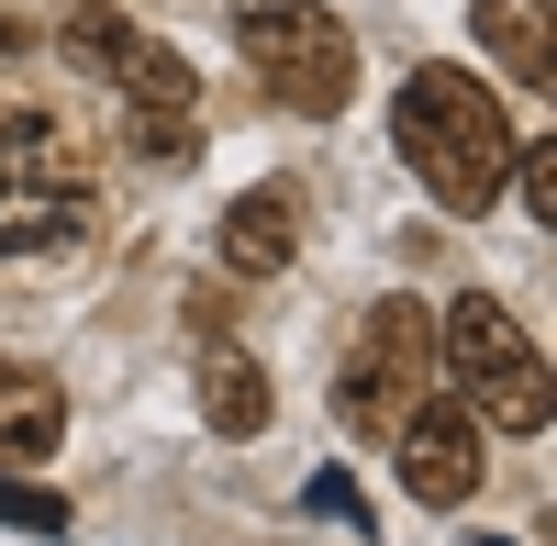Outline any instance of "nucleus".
<instances>
[{
  "instance_id": "1",
  "label": "nucleus",
  "mask_w": 557,
  "mask_h": 546,
  "mask_svg": "<svg viewBox=\"0 0 557 546\" xmlns=\"http://www.w3.org/2000/svg\"><path fill=\"white\" fill-rule=\"evenodd\" d=\"M391 146L401 167L424 178V201L480 223L502 190H513V112H502V89H480V67H412L391 89Z\"/></svg>"
},
{
  "instance_id": "2",
  "label": "nucleus",
  "mask_w": 557,
  "mask_h": 546,
  "mask_svg": "<svg viewBox=\"0 0 557 546\" xmlns=\"http://www.w3.org/2000/svg\"><path fill=\"white\" fill-rule=\"evenodd\" d=\"M101 178H89L78 134L34 101H0V268H45L89 235Z\"/></svg>"
},
{
  "instance_id": "3",
  "label": "nucleus",
  "mask_w": 557,
  "mask_h": 546,
  "mask_svg": "<svg viewBox=\"0 0 557 546\" xmlns=\"http://www.w3.org/2000/svg\"><path fill=\"white\" fill-rule=\"evenodd\" d=\"M435 380H457L480 435H535L546 424V357H535V335L491 290H457L435 312Z\"/></svg>"
},
{
  "instance_id": "4",
  "label": "nucleus",
  "mask_w": 557,
  "mask_h": 546,
  "mask_svg": "<svg viewBox=\"0 0 557 546\" xmlns=\"http://www.w3.org/2000/svg\"><path fill=\"white\" fill-rule=\"evenodd\" d=\"M235 45L268 78V101L301 112V123H335L357 101V34L323 0H235Z\"/></svg>"
},
{
  "instance_id": "5",
  "label": "nucleus",
  "mask_w": 557,
  "mask_h": 546,
  "mask_svg": "<svg viewBox=\"0 0 557 546\" xmlns=\"http://www.w3.org/2000/svg\"><path fill=\"white\" fill-rule=\"evenodd\" d=\"M412 401H435V312L391 290V301H368L357 312V335H346V369H335V413L357 446H391Z\"/></svg>"
},
{
  "instance_id": "6",
  "label": "nucleus",
  "mask_w": 557,
  "mask_h": 546,
  "mask_svg": "<svg viewBox=\"0 0 557 546\" xmlns=\"http://www.w3.org/2000/svg\"><path fill=\"white\" fill-rule=\"evenodd\" d=\"M101 89H123V146L146 157V167H178V157L201 146V78H190V57H178V45L134 34L123 67H112Z\"/></svg>"
},
{
  "instance_id": "7",
  "label": "nucleus",
  "mask_w": 557,
  "mask_h": 546,
  "mask_svg": "<svg viewBox=\"0 0 557 546\" xmlns=\"http://www.w3.org/2000/svg\"><path fill=\"white\" fill-rule=\"evenodd\" d=\"M391 458H401V491H412L424 513L480 502V480H491V446H480V413H469V401H412L401 435H391Z\"/></svg>"
},
{
  "instance_id": "8",
  "label": "nucleus",
  "mask_w": 557,
  "mask_h": 546,
  "mask_svg": "<svg viewBox=\"0 0 557 546\" xmlns=\"http://www.w3.org/2000/svg\"><path fill=\"white\" fill-rule=\"evenodd\" d=\"M301 257V178H257V190L223 212V268L235 280H278Z\"/></svg>"
},
{
  "instance_id": "9",
  "label": "nucleus",
  "mask_w": 557,
  "mask_h": 546,
  "mask_svg": "<svg viewBox=\"0 0 557 546\" xmlns=\"http://www.w3.org/2000/svg\"><path fill=\"white\" fill-rule=\"evenodd\" d=\"M67 435V390L34 357H0V469H45Z\"/></svg>"
},
{
  "instance_id": "10",
  "label": "nucleus",
  "mask_w": 557,
  "mask_h": 546,
  "mask_svg": "<svg viewBox=\"0 0 557 546\" xmlns=\"http://www.w3.org/2000/svg\"><path fill=\"white\" fill-rule=\"evenodd\" d=\"M469 23L513 89H557V0H469Z\"/></svg>"
},
{
  "instance_id": "11",
  "label": "nucleus",
  "mask_w": 557,
  "mask_h": 546,
  "mask_svg": "<svg viewBox=\"0 0 557 546\" xmlns=\"http://www.w3.org/2000/svg\"><path fill=\"white\" fill-rule=\"evenodd\" d=\"M268 413H278L268 369H257V357H246L235 335H212V346H201V424L246 446V435H268Z\"/></svg>"
},
{
  "instance_id": "12",
  "label": "nucleus",
  "mask_w": 557,
  "mask_h": 546,
  "mask_svg": "<svg viewBox=\"0 0 557 546\" xmlns=\"http://www.w3.org/2000/svg\"><path fill=\"white\" fill-rule=\"evenodd\" d=\"M134 34H146V23H123V0H78V12H67V67H89V78H112Z\"/></svg>"
},
{
  "instance_id": "13",
  "label": "nucleus",
  "mask_w": 557,
  "mask_h": 546,
  "mask_svg": "<svg viewBox=\"0 0 557 546\" xmlns=\"http://www.w3.org/2000/svg\"><path fill=\"white\" fill-rule=\"evenodd\" d=\"M0 524L12 535H67V491H45L23 469H0Z\"/></svg>"
},
{
  "instance_id": "14",
  "label": "nucleus",
  "mask_w": 557,
  "mask_h": 546,
  "mask_svg": "<svg viewBox=\"0 0 557 546\" xmlns=\"http://www.w3.org/2000/svg\"><path fill=\"white\" fill-rule=\"evenodd\" d=\"M513 190H524L535 223H557V146H546V134H535V146H513Z\"/></svg>"
},
{
  "instance_id": "15",
  "label": "nucleus",
  "mask_w": 557,
  "mask_h": 546,
  "mask_svg": "<svg viewBox=\"0 0 557 546\" xmlns=\"http://www.w3.org/2000/svg\"><path fill=\"white\" fill-rule=\"evenodd\" d=\"M23 45H34V23H12V12H0V57H23Z\"/></svg>"
}]
</instances>
